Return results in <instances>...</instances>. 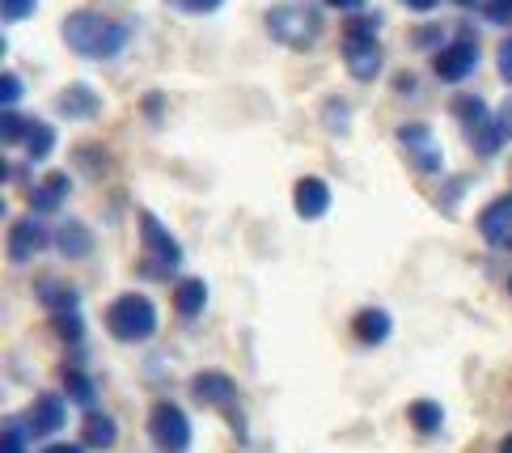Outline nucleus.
<instances>
[{
    "mask_svg": "<svg viewBox=\"0 0 512 453\" xmlns=\"http://www.w3.org/2000/svg\"><path fill=\"white\" fill-rule=\"evenodd\" d=\"M60 39L72 47V56H81V60H115V56H123L132 30H127L123 22H115V17H106V13L77 9V13L64 17Z\"/></svg>",
    "mask_w": 512,
    "mask_h": 453,
    "instance_id": "f257e3e1",
    "label": "nucleus"
},
{
    "mask_svg": "<svg viewBox=\"0 0 512 453\" xmlns=\"http://www.w3.org/2000/svg\"><path fill=\"white\" fill-rule=\"evenodd\" d=\"M343 64L356 81H377L386 68L381 51V13H356L343 22Z\"/></svg>",
    "mask_w": 512,
    "mask_h": 453,
    "instance_id": "f03ea898",
    "label": "nucleus"
},
{
    "mask_svg": "<svg viewBox=\"0 0 512 453\" xmlns=\"http://www.w3.org/2000/svg\"><path fill=\"white\" fill-rule=\"evenodd\" d=\"M453 115H457V123H462V132H466V144L479 157H496L500 149H504V123H500V115L491 111V106L479 98V94H457L453 98Z\"/></svg>",
    "mask_w": 512,
    "mask_h": 453,
    "instance_id": "7ed1b4c3",
    "label": "nucleus"
},
{
    "mask_svg": "<svg viewBox=\"0 0 512 453\" xmlns=\"http://www.w3.org/2000/svg\"><path fill=\"white\" fill-rule=\"evenodd\" d=\"M267 34L292 51H305L322 39V13L301 5V0H284V5L267 9Z\"/></svg>",
    "mask_w": 512,
    "mask_h": 453,
    "instance_id": "20e7f679",
    "label": "nucleus"
},
{
    "mask_svg": "<svg viewBox=\"0 0 512 453\" xmlns=\"http://www.w3.org/2000/svg\"><path fill=\"white\" fill-rule=\"evenodd\" d=\"M106 331L119 343H144L157 335V305L144 293H123L106 305Z\"/></svg>",
    "mask_w": 512,
    "mask_h": 453,
    "instance_id": "39448f33",
    "label": "nucleus"
},
{
    "mask_svg": "<svg viewBox=\"0 0 512 453\" xmlns=\"http://www.w3.org/2000/svg\"><path fill=\"white\" fill-rule=\"evenodd\" d=\"M149 437L161 453H187L191 449V420L178 403H157L149 411Z\"/></svg>",
    "mask_w": 512,
    "mask_h": 453,
    "instance_id": "423d86ee",
    "label": "nucleus"
},
{
    "mask_svg": "<svg viewBox=\"0 0 512 453\" xmlns=\"http://www.w3.org/2000/svg\"><path fill=\"white\" fill-rule=\"evenodd\" d=\"M474 68H479V43H474L470 34H457L453 43H441L432 51V72L445 85H462Z\"/></svg>",
    "mask_w": 512,
    "mask_h": 453,
    "instance_id": "0eeeda50",
    "label": "nucleus"
},
{
    "mask_svg": "<svg viewBox=\"0 0 512 453\" xmlns=\"http://www.w3.org/2000/svg\"><path fill=\"white\" fill-rule=\"evenodd\" d=\"M398 144H402V153H407V161H411L419 174H441L445 170L441 140H436V132L428 128V123H402V128H398Z\"/></svg>",
    "mask_w": 512,
    "mask_h": 453,
    "instance_id": "6e6552de",
    "label": "nucleus"
},
{
    "mask_svg": "<svg viewBox=\"0 0 512 453\" xmlns=\"http://www.w3.org/2000/svg\"><path fill=\"white\" fill-rule=\"evenodd\" d=\"M191 394H195V403L225 411L229 420H233V428H237V432H246V428H242V420H237V382H233L229 373H221V369H204V373H195Z\"/></svg>",
    "mask_w": 512,
    "mask_h": 453,
    "instance_id": "1a4fd4ad",
    "label": "nucleus"
},
{
    "mask_svg": "<svg viewBox=\"0 0 512 453\" xmlns=\"http://www.w3.org/2000/svg\"><path fill=\"white\" fill-rule=\"evenodd\" d=\"M51 242L56 238L47 233L43 216H22V221H13V229H9V259L13 263H30V259H39Z\"/></svg>",
    "mask_w": 512,
    "mask_h": 453,
    "instance_id": "9d476101",
    "label": "nucleus"
},
{
    "mask_svg": "<svg viewBox=\"0 0 512 453\" xmlns=\"http://www.w3.org/2000/svg\"><path fill=\"white\" fill-rule=\"evenodd\" d=\"M136 225H140V242H144V250H149V255H153L161 267L170 271V267L182 263V246H178V238L157 221L153 212H140V216H136Z\"/></svg>",
    "mask_w": 512,
    "mask_h": 453,
    "instance_id": "9b49d317",
    "label": "nucleus"
},
{
    "mask_svg": "<svg viewBox=\"0 0 512 453\" xmlns=\"http://www.w3.org/2000/svg\"><path fill=\"white\" fill-rule=\"evenodd\" d=\"M479 233L487 246L512 250V195H500L479 212Z\"/></svg>",
    "mask_w": 512,
    "mask_h": 453,
    "instance_id": "f8f14e48",
    "label": "nucleus"
},
{
    "mask_svg": "<svg viewBox=\"0 0 512 453\" xmlns=\"http://www.w3.org/2000/svg\"><path fill=\"white\" fill-rule=\"evenodd\" d=\"M68 424V403L60 394H39L26 411V428L30 437H56V432Z\"/></svg>",
    "mask_w": 512,
    "mask_h": 453,
    "instance_id": "ddd939ff",
    "label": "nucleus"
},
{
    "mask_svg": "<svg viewBox=\"0 0 512 453\" xmlns=\"http://www.w3.org/2000/svg\"><path fill=\"white\" fill-rule=\"evenodd\" d=\"M292 208H297L301 221H322L326 212H331V187H326V178H301L297 187H292Z\"/></svg>",
    "mask_w": 512,
    "mask_h": 453,
    "instance_id": "4468645a",
    "label": "nucleus"
},
{
    "mask_svg": "<svg viewBox=\"0 0 512 453\" xmlns=\"http://www.w3.org/2000/svg\"><path fill=\"white\" fill-rule=\"evenodd\" d=\"M56 111L72 123H81V119H98L102 111V98H98V89L94 85H85V81H72L60 89V98H56Z\"/></svg>",
    "mask_w": 512,
    "mask_h": 453,
    "instance_id": "2eb2a0df",
    "label": "nucleus"
},
{
    "mask_svg": "<svg viewBox=\"0 0 512 453\" xmlns=\"http://www.w3.org/2000/svg\"><path fill=\"white\" fill-rule=\"evenodd\" d=\"M394 331V318L386 310H377V305H369V310H360L352 318V335L364 343V348H377V343H386Z\"/></svg>",
    "mask_w": 512,
    "mask_h": 453,
    "instance_id": "dca6fc26",
    "label": "nucleus"
},
{
    "mask_svg": "<svg viewBox=\"0 0 512 453\" xmlns=\"http://www.w3.org/2000/svg\"><path fill=\"white\" fill-rule=\"evenodd\" d=\"M68 191H72V178L68 174H47L39 187L30 191V208L39 212V216H47V212H56V208H64V199H68Z\"/></svg>",
    "mask_w": 512,
    "mask_h": 453,
    "instance_id": "f3484780",
    "label": "nucleus"
},
{
    "mask_svg": "<svg viewBox=\"0 0 512 453\" xmlns=\"http://www.w3.org/2000/svg\"><path fill=\"white\" fill-rule=\"evenodd\" d=\"M115 441H119V424H115V415H106V411H85L81 445H85V449H111Z\"/></svg>",
    "mask_w": 512,
    "mask_h": 453,
    "instance_id": "a211bd4d",
    "label": "nucleus"
},
{
    "mask_svg": "<svg viewBox=\"0 0 512 453\" xmlns=\"http://www.w3.org/2000/svg\"><path fill=\"white\" fill-rule=\"evenodd\" d=\"M56 246H60V255L64 259H89L94 255V233H89V225H81V221H64L60 229H56Z\"/></svg>",
    "mask_w": 512,
    "mask_h": 453,
    "instance_id": "6ab92c4d",
    "label": "nucleus"
},
{
    "mask_svg": "<svg viewBox=\"0 0 512 453\" xmlns=\"http://www.w3.org/2000/svg\"><path fill=\"white\" fill-rule=\"evenodd\" d=\"M204 305H208V284L204 280H178L174 284V310L182 314V318H199L204 314Z\"/></svg>",
    "mask_w": 512,
    "mask_h": 453,
    "instance_id": "aec40b11",
    "label": "nucleus"
},
{
    "mask_svg": "<svg viewBox=\"0 0 512 453\" xmlns=\"http://www.w3.org/2000/svg\"><path fill=\"white\" fill-rule=\"evenodd\" d=\"M39 301L47 305V314H72L81 305V293L77 288H68L60 280H43L39 284Z\"/></svg>",
    "mask_w": 512,
    "mask_h": 453,
    "instance_id": "412c9836",
    "label": "nucleus"
},
{
    "mask_svg": "<svg viewBox=\"0 0 512 453\" xmlns=\"http://www.w3.org/2000/svg\"><path fill=\"white\" fill-rule=\"evenodd\" d=\"M407 415H411V428H419L424 437H436V432L445 428V411H441V403H432V398H415Z\"/></svg>",
    "mask_w": 512,
    "mask_h": 453,
    "instance_id": "4be33fe9",
    "label": "nucleus"
},
{
    "mask_svg": "<svg viewBox=\"0 0 512 453\" xmlns=\"http://www.w3.org/2000/svg\"><path fill=\"white\" fill-rule=\"evenodd\" d=\"M51 149H56V128L43 119H30V132H26V157L30 161H47Z\"/></svg>",
    "mask_w": 512,
    "mask_h": 453,
    "instance_id": "5701e85b",
    "label": "nucleus"
},
{
    "mask_svg": "<svg viewBox=\"0 0 512 453\" xmlns=\"http://www.w3.org/2000/svg\"><path fill=\"white\" fill-rule=\"evenodd\" d=\"M64 394H68L77 407H85V411H94V403H98V386L89 382L81 369H68V373H64Z\"/></svg>",
    "mask_w": 512,
    "mask_h": 453,
    "instance_id": "b1692460",
    "label": "nucleus"
},
{
    "mask_svg": "<svg viewBox=\"0 0 512 453\" xmlns=\"http://www.w3.org/2000/svg\"><path fill=\"white\" fill-rule=\"evenodd\" d=\"M51 326H56V335L68 339V343H81L85 339V322H81L77 310H72V314H51Z\"/></svg>",
    "mask_w": 512,
    "mask_h": 453,
    "instance_id": "393cba45",
    "label": "nucleus"
},
{
    "mask_svg": "<svg viewBox=\"0 0 512 453\" xmlns=\"http://www.w3.org/2000/svg\"><path fill=\"white\" fill-rule=\"evenodd\" d=\"M26 132H30V119L17 115V111H5V123H0V136H5V144H26Z\"/></svg>",
    "mask_w": 512,
    "mask_h": 453,
    "instance_id": "a878e982",
    "label": "nucleus"
},
{
    "mask_svg": "<svg viewBox=\"0 0 512 453\" xmlns=\"http://www.w3.org/2000/svg\"><path fill=\"white\" fill-rule=\"evenodd\" d=\"M170 9H178V13H187V17H208V13H216L225 5V0H166Z\"/></svg>",
    "mask_w": 512,
    "mask_h": 453,
    "instance_id": "bb28decb",
    "label": "nucleus"
},
{
    "mask_svg": "<svg viewBox=\"0 0 512 453\" xmlns=\"http://www.w3.org/2000/svg\"><path fill=\"white\" fill-rule=\"evenodd\" d=\"M22 94H26L22 77H17V72H5V81H0V106H5V111H13V106L22 102Z\"/></svg>",
    "mask_w": 512,
    "mask_h": 453,
    "instance_id": "cd10ccee",
    "label": "nucleus"
},
{
    "mask_svg": "<svg viewBox=\"0 0 512 453\" xmlns=\"http://www.w3.org/2000/svg\"><path fill=\"white\" fill-rule=\"evenodd\" d=\"M26 437H30L26 420H9V428H5V453H26Z\"/></svg>",
    "mask_w": 512,
    "mask_h": 453,
    "instance_id": "c85d7f7f",
    "label": "nucleus"
},
{
    "mask_svg": "<svg viewBox=\"0 0 512 453\" xmlns=\"http://www.w3.org/2000/svg\"><path fill=\"white\" fill-rule=\"evenodd\" d=\"M34 9H39V0H0V13H5V22H26Z\"/></svg>",
    "mask_w": 512,
    "mask_h": 453,
    "instance_id": "c756f323",
    "label": "nucleus"
},
{
    "mask_svg": "<svg viewBox=\"0 0 512 453\" xmlns=\"http://www.w3.org/2000/svg\"><path fill=\"white\" fill-rule=\"evenodd\" d=\"M483 17L496 26H512V0H483Z\"/></svg>",
    "mask_w": 512,
    "mask_h": 453,
    "instance_id": "7c9ffc66",
    "label": "nucleus"
},
{
    "mask_svg": "<svg viewBox=\"0 0 512 453\" xmlns=\"http://www.w3.org/2000/svg\"><path fill=\"white\" fill-rule=\"evenodd\" d=\"M496 68H500V77L512 85V34H508V39L500 43V51H496Z\"/></svg>",
    "mask_w": 512,
    "mask_h": 453,
    "instance_id": "2f4dec72",
    "label": "nucleus"
},
{
    "mask_svg": "<svg viewBox=\"0 0 512 453\" xmlns=\"http://www.w3.org/2000/svg\"><path fill=\"white\" fill-rule=\"evenodd\" d=\"M326 5L339 9V13H352V17H356V13L364 9V0H326Z\"/></svg>",
    "mask_w": 512,
    "mask_h": 453,
    "instance_id": "473e14b6",
    "label": "nucleus"
},
{
    "mask_svg": "<svg viewBox=\"0 0 512 453\" xmlns=\"http://www.w3.org/2000/svg\"><path fill=\"white\" fill-rule=\"evenodd\" d=\"M398 5H407L411 13H432L436 5H441V0H398Z\"/></svg>",
    "mask_w": 512,
    "mask_h": 453,
    "instance_id": "72a5a7b5",
    "label": "nucleus"
},
{
    "mask_svg": "<svg viewBox=\"0 0 512 453\" xmlns=\"http://www.w3.org/2000/svg\"><path fill=\"white\" fill-rule=\"evenodd\" d=\"M500 123H504V136H512V94H508V102L500 106Z\"/></svg>",
    "mask_w": 512,
    "mask_h": 453,
    "instance_id": "f704fd0d",
    "label": "nucleus"
},
{
    "mask_svg": "<svg viewBox=\"0 0 512 453\" xmlns=\"http://www.w3.org/2000/svg\"><path fill=\"white\" fill-rule=\"evenodd\" d=\"M415 72H402V77H398V94H415Z\"/></svg>",
    "mask_w": 512,
    "mask_h": 453,
    "instance_id": "c9c22d12",
    "label": "nucleus"
},
{
    "mask_svg": "<svg viewBox=\"0 0 512 453\" xmlns=\"http://www.w3.org/2000/svg\"><path fill=\"white\" fill-rule=\"evenodd\" d=\"M43 453H85V445H68V441H56V445H47Z\"/></svg>",
    "mask_w": 512,
    "mask_h": 453,
    "instance_id": "e433bc0d",
    "label": "nucleus"
},
{
    "mask_svg": "<svg viewBox=\"0 0 512 453\" xmlns=\"http://www.w3.org/2000/svg\"><path fill=\"white\" fill-rule=\"evenodd\" d=\"M453 5H462V9H479L483 0H453Z\"/></svg>",
    "mask_w": 512,
    "mask_h": 453,
    "instance_id": "4c0bfd02",
    "label": "nucleus"
},
{
    "mask_svg": "<svg viewBox=\"0 0 512 453\" xmlns=\"http://www.w3.org/2000/svg\"><path fill=\"white\" fill-rule=\"evenodd\" d=\"M500 453H512V437H504V441H500Z\"/></svg>",
    "mask_w": 512,
    "mask_h": 453,
    "instance_id": "58836bf2",
    "label": "nucleus"
},
{
    "mask_svg": "<svg viewBox=\"0 0 512 453\" xmlns=\"http://www.w3.org/2000/svg\"><path fill=\"white\" fill-rule=\"evenodd\" d=\"M508 288H512V284H508Z\"/></svg>",
    "mask_w": 512,
    "mask_h": 453,
    "instance_id": "ea45409f",
    "label": "nucleus"
}]
</instances>
